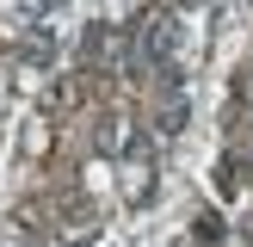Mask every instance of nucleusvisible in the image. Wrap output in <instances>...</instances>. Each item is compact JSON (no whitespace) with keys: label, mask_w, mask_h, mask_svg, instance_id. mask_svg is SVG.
<instances>
[{"label":"nucleus","mask_w":253,"mask_h":247,"mask_svg":"<svg viewBox=\"0 0 253 247\" xmlns=\"http://www.w3.org/2000/svg\"><path fill=\"white\" fill-rule=\"evenodd\" d=\"M216 185H222V198H241V192H253V173L241 167V161H222V167H216Z\"/></svg>","instance_id":"2"},{"label":"nucleus","mask_w":253,"mask_h":247,"mask_svg":"<svg viewBox=\"0 0 253 247\" xmlns=\"http://www.w3.org/2000/svg\"><path fill=\"white\" fill-rule=\"evenodd\" d=\"M124 192H130V198H148V192H155V161H148L142 148L130 155V173H124Z\"/></svg>","instance_id":"1"},{"label":"nucleus","mask_w":253,"mask_h":247,"mask_svg":"<svg viewBox=\"0 0 253 247\" xmlns=\"http://www.w3.org/2000/svg\"><path fill=\"white\" fill-rule=\"evenodd\" d=\"M241 99H247V111H253V68L241 74Z\"/></svg>","instance_id":"3"},{"label":"nucleus","mask_w":253,"mask_h":247,"mask_svg":"<svg viewBox=\"0 0 253 247\" xmlns=\"http://www.w3.org/2000/svg\"><path fill=\"white\" fill-rule=\"evenodd\" d=\"M247 118H253V111H247Z\"/></svg>","instance_id":"4"}]
</instances>
